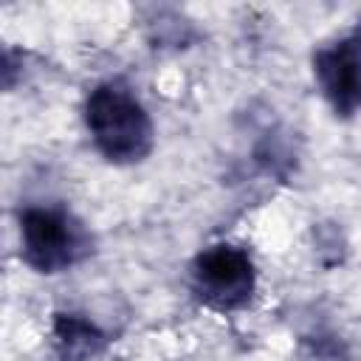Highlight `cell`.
<instances>
[{
	"label": "cell",
	"mask_w": 361,
	"mask_h": 361,
	"mask_svg": "<svg viewBox=\"0 0 361 361\" xmlns=\"http://www.w3.org/2000/svg\"><path fill=\"white\" fill-rule=\"evenodd\" d=\"M85 127L110 164H138L152 152L155 127L141 99L118 79L99 82L85 99Z\"/></svg>",
	"instance_id": "obj_1"
},
{
	"label": "cell",
	"mask_w": 361,
	"mask_h": 361,
	"mask_svg": "<svg viewBox=\"0 0 361 361\" xmlns=\"http://www.w3.org/2000/svg\"><path fill=\"white\" fill-rule=\"evenodd\" d=\"M313 76L338 118L361 113V28L322 45L313 54Z\"/></svg>",
	"instance_id": "obj_4"
},
{
	"label": "cell",
	"mask_w": 361,
	"mask_h": 361,
	"mask_svg": "<svg viewBox=\"0 0 361 361\" xmlns=\"http://www.w3.org/2000/svg\"><path fill=\"white\" fill-rule=\"evenodd\" d=\"M54 333H56V344L65 361H87L104 347V336L99 333V327L71 313L56 316Z\"/></svg>",
	"instance_id": "obj_5"
},
{
	"label": "cell",
	"mask_w": 361,
	"mask_h": 361,
	"mask_svg": "<svg viewBox=\"0 0 361 361\" xmlns=\"http://www.w3.org/2000/svg\"><path fill=\"white\" fill-rule=\"evenodd\" d=\"M93 254L87 226L65 206H25L20 212V257L37 274H62Z\"/></svg>",
	"instance_id": "obj_2"
},
{
	"label": "cell",
	"mask_w": 361,
	"mask_h": 361,
	"mask_svg": "<svg viewBox=\"0 0 361 361\" xmlns=\"http://www.w3.org/2000/svg\"><path fill=\"white\" fill-rule=\"evenodd\" d=\"M189 282L195 296L206 307L217 313H231L251 302L257 290V268L245 248L217 243L203 248L192 259Z\"/></svg>",
	"instance_id": "obj_3"
}]
</instances>
